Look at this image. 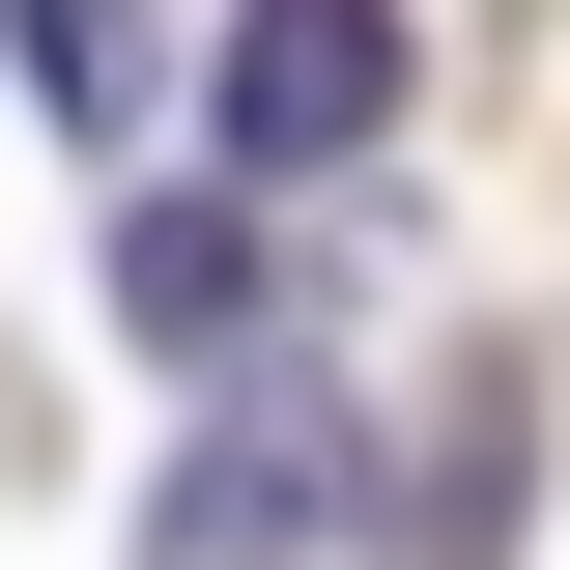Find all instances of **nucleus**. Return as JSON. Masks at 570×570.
<instances>
[{
	"label": "nucleus",
	"mask_w": 570,
	"mask_h": 570,
	"mask_svg": "<svg viewBox=\"0 0 570 570\" xmlns=\"http://www.w3.org/2000/svg\"><path fill=\"white\" fill-rule=\"evenodd\" d=\"M314 485H343V428H314V400H228L200 456H171V513H142V570H285Z\"/></svg>",
	"instance_id": "f03ea898"
},
{
	"label": "nucleus",
	"mask_w": 570,
	"mask_h": 570,
	"mask_svg": "<svg viewBox=\"0 0 570 570\" xmlns=\"http://www.w3.org/2000/svg\"><path fill=\"white\" fill-rule=\"evenodd\" d=\"M257 314H285V228H257V200H142V228H115V343L228 371Z\"/></svg>",
	"instance_id": "7ed1b4c3"
},
{
	"label": "nucleus",
	"mask_w": 570,
	"mask_h": 570,
	"mask_svg": "<svg viewBox=\"0 0 570 570\" xmlns=\"http://www.w3.org/2000/svg\"><path fill=\"white\" fill-rule=\"evenodd\" d=\"M400 142V0H228V171Z\"/></svg>",
	"instance_id": "f257e3e1"
},
{
	"label": "nucleus",
	"mask_w": 570,
	"mask_h": 570,
	"mask_svg": "<svg viewBox=\"0 0 570 570\" xmlns=\"http://www.w3.org/2000/svg\"><path fill=\"white\" fill-rule=\"evenodd\" d=\"M0 58H29V115H86V142H115L142 86H171V0H0Z\"/></svg>",
	"instance_id": "20e7f679"
}]
</instances>
